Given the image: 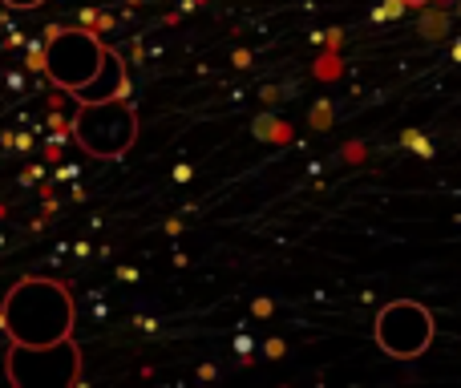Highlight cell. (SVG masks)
Here are the masks:
<instances>
[{
	"label": "cell",
	"mask_w": 461,
	"mask_h": 388,
	"mask_svg": "<svg viewBox=\"0 0 461 388\" xmlns=\"http://www.w3.org/2000/svg\"><path fill=\"white\" fill-rule=\"evenodd\" d=\"M5 376L13 388H73L81 381V348L73 336L57 344H8Z\"/></svg>",
	"instance_id": "277c9868"
},
{
	"label": "cell",
	"mask_w": 461,
	"mask_h": 388,
	"mask_svg": "<svg viewBox=\"0 0 461 388\" xmlns=\"http://www.w3.org/2000/svg\"><path fill=\"white\" fill-rule=\"evenodd\" d=\"M73 142L89 158H126L138 142V113L126 97H105V102H77V113L69 122Z\"/></svg>",
	"instance_id": "3957f363"
},
{
	"label": "cell",
	"mask_w": 461,
	"mask_h": 388,
	"mask_svg": "<svg viewBox=\"0 0 461 388\" xmlns=\"http://www.w3.org/2000/svg\"><path fill=\"white\" fill-rule=\"evenodd\" d=\"M397 5H413L417 8V5H429V0H397Z\"/></svg>",
	"instance_id": "52a82bcc"
},
{
	"label": "cell",
	"mask_w": 461,
	"mask_h": 388,
	"mask_svg": "<svg viewBox=\"0 0 461 388\" xmlns=\"http://www.w3.org/2000/svg\"><path fill=\"white\" fill-rule=\"evenodd\" d=\"M5 5H8V8H41L45 0H5Z\"/></svg>",
	"instance_id": "8992f818"
},
{
	"label": "cell",
	"mask_w": 461,
	"mask_h": 388,
	"mask_svg": "<svg viewBox=\"0 0 461 388\" xmlns=\"http://www.w3.org/2000/svg\"><path fill=\"white\" fill-rule=\"evenodd\" d=\"M110 53L113 49H105L89 29H49L45 49H41V65H45L53 86H61L65 94H73L81 102L102 81Z\"/></svg>",
	"instance_id": "7a4b0ae2"
},
{
	"label": "cell",
	"mask_w": 461,
	"mask_h": 388,
	"mask_svg": "<svg viewBox=\"0 0 461 388\" xmlns=\"http://www.w3.org/2000/svg\"><path fill=\"white\" fill-rule=\"evenodd\" d=\"M73 324H77L73 295L65 292V284L45 275L13 284V292L5 295V308H0V328L13 344H57L73 336Z\"/></svg>",
	"instance_id": "6da1fadb"
},
{
	"label": "cell",
	"mask_w": 461,
	"mask_h": 388,
	"mask_svg": "<svg viewBox=\"0 0 461 388\" xmlns=\"http://www.w3.org/2000/svg\"><path fill=\"white\" fill-rule=\"evenodd\" d=\"M433 311L417 300H393L376 311V324H373V336L381 344L384 356L393 360H417L429 352L433 344Z\"/></svg>",
	"instance_id": "5b68a950"
}]
</instances>
